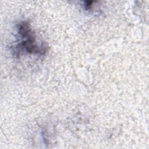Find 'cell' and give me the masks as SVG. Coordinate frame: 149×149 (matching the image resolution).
Here are the masks:
<instances>
[{
  "instance_id": "obj_1",
  "label": "cell",
  "mask_w": 149,
  "mask_h": 149,
  "mask_svg": "<svg viewBox=\"0 0 149 149\" xmlns=\"http://www.w3.org/2000/svg\"><path fill=\"white\" fill-rule=\"evenodd\" d=\"M19 33L21 36V42L19 44L20 47L30 54H41L44 49L37 45L35 37L29 24L27 22H22L19 27Z\"/></svg>"
},
{
  "instance_id": "obj_2",
  "label": "cell",
  "mask_w": 149,
  "mask_h": 149,
  "mask_svg": "<svg viewBox=\"0 0 149 149\" xmlns=\"http://www.w3.org/2000/svg\"><path fill=\"white\" fill-rule=\"evenodd\" d=\"M93 1H87V2H86V3H85V5H84V8H85V9H90V8H91V5H92V3H93Z\"/></svg>"
}]
</instances>
